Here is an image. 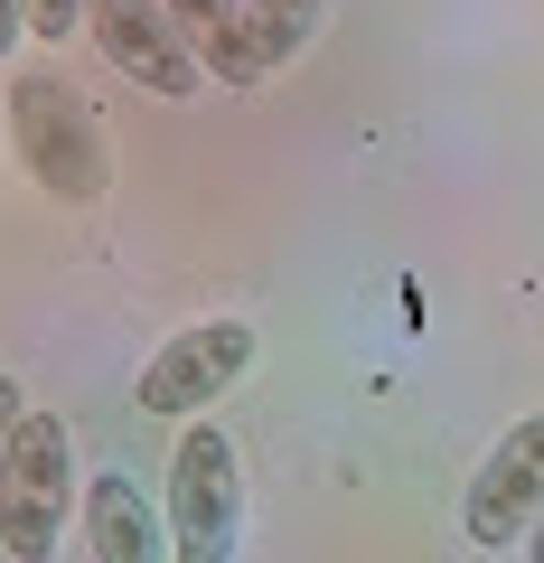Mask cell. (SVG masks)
<instances>
[{"label":"cell","mask_w":544,"mask_h":563,"mask_svg":"<svg viewBox=\"0 0 544 563\" xmlns=\"http://www.w3.org/2000/svg\"><path fill=\"white\" fill-rule=\"evenodd\" d=\"M160 10L179 20V38L198 47L207 85H263V76H273L263 47H254V20H244L235 0H160Z\"/></svg>","instance_id":"obj_7"},{"label":"cell","mask_w":544,"mask_h":563,"mask_svg":"<svg viewBox=\"0 0 544 563\" xmlns=\"http://www.w3.org/2000/svg\"><path fill=\"white\" fill-rule=\"evenodd\" d=\"M244 366H254V320H198L142 366V413L188 422V413H207Z\"/></svg>","instance_id":"obj_5"},{"label":"cell","mask_w":544,"mask_h":563,"mask_svg":"<svg viewBox=\"0 0 544 563\" xmlns=\"http://www.w3.org/2000/svg\"><path fill=\"white\" fill-rule=\"evenodd\" d=\"M85 0H29V38H76Z\"/></svg>","instance_id":"obj_10"},{"label":"cell","mask_w":544,"mask_h":563,"mask_svg":"<svg viewBox=\"0 0 544 563\" xmlns=\"http://www.w3.org/2000/svg\"><path fill=\"white\" fill-rule=\"evenodd\" d=\"M85 38L103 47V66H113V76L151 85V95H169V103L207 85L198 47L179 38V20H169L160 0H85Z\"/></svg>","instance_id":"obj_4"},{"label":"cell","mask_w":544,"mask_h":563,"mask_svg":"<svg viewBox=\"0 0 544 563\" xmlns=\"http://www.w3.org/2000/svg\"><path fill=\"white\" fill-rule=\"evenodd\" d=\"M244 20H254V47H263V66L282 76L291 57H301L310 38H320V20H329V0H244Z\"/></svg>","instance_id":"obj_9"},{"label":"cell","mask_w":544,"mask_h":563,"mask_svg":"<svg viewBox=\"0 0 544 563\" xmlns=\"http://www.w3.org/2000/svg\"><path fill=\"white\" fill-rule=\"evenodd\" d=\"M85 544H95V563H169L142 488L122 470H95V488H85Z\"/></svg>","instance_id":"obj_8"},{"label":"cell","mask_w":544,"mask_h":563,"mask_svg":"<svg viewBox=\"0 0 544 563\" xmlns=\"http://www.w3.org/2000/svg\"><path fill=\"white\" fill-rule=\"evenodd\" d=\"M20 38H29V0H0V57H10Z\"/></svg>","instance_id":"obj_12"},{"label":"cell","mask_w":544,"mask_h":563,"mask_svg":"<svg viewBox=\"0 0 544 563\" xmlns=\"http://www.w3.org/2000/svg\"><path fill=\"white\" fill-rule=\"evenodd\" d=\"M244 536V470L207 413H188L179 451H169V563H235Z\"/></svg>","instance_id":"obj_3"},{"label":"cell","mask_w":544,"mask_h":563,"mask_svg":"<svg viewBox=\"0 0 544 563\" xmlns=\"http://www.w3.org/2000/svg\"><path fill=\"white\" fill-rule=\"evenodd\" d=\"M66 498H76V432L57 413H20L10 451H0V554L47 563L57 554Z\"/></svg>","instance_id":"obj_2"},{"label":"cell","mask_w":544,"mask_h":563,"mask_svg":"<svg viewBox=\"0 0 544 563\" xmlns=\"http://www.w3.org/2000/svg\"><path fill=\"white\" fill-rule=\"evenodd\" d=\"M535 507H544V413H525L479 461V479H469V498H460V536L498 554V544H517L525 526H535Z\"/></svg>","instance_id":"obj_6"},{"label":"cell","mask_w":544,"mask_h":563,"mask_svg":"<svg viewBox=\"0 0 544 563\" xmlns=\"http://www.w3.org/2000/svg\"><path fill=\"white\" fill-rule=\"evenodd\" d=\"M525 554H535V563H544V507H535V526H525Z\"/></svg>","instance_id":"obj_13"},{"label":"cell","mask_w":544,"mask_h":563,"mask_svg":"<svg viewBox=\"0 0 544 563\" xmlns=\"http://www.w3.org/2000/svg\"><path fill=\"white\" fill-rule=\"evenodd\" d=\"M20 413H29V404H20V376H0V451H10V432H20Z\"/></svg>","instance_id":"obj_11"},{"label":"cell","mask_w":544,"mask_h":563,"mask_svg":"<svg viewBox=\"0 0 544 563\" xmlns=\"http://www.w3.org/2000/svg\"><path fill=\"white\" fill-rule=\"evenodd\" d=\"M10 141H20V169L66 207H95L103 179H113L95 113H85L76 85H57V76H10Z\"/></svg>","instance_id":"obj_1"}]
</instances>
